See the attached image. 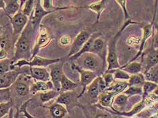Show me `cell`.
Segmentation results:
<instances>
[{
    "label": "cell",
    "instance_id": "ab89813d",
    "mask_svg": "<svg viewBox=\"0 0 158 118\" xmlns=\"http://www.w3.org/2000/svg\"><path fill=\"white\" fill-rule=\"evenodd\" d=\"M145 106V103L143 101H142L141 103H139V104L136 105V107H135V108L132 109L131 112H128V113H119L118 114L119 115H122V116H128V117H131V116H132L133 115H135V114L137 113L138 112H141V111L144 108Z\"/></svg>",
    "mask_w": 158,
    "mask_h": 118
},
{
    "label": "cell",
    "instance_id": "bcb514c9",
    "mask_svg": "<svg viewBox=\"0 0 158 118\" xmlns=\"http://www.w3.org/2000/svg\"><path fill=\"white\" fill-rule=\"evenodd\" d=\"M116 2L119 3L120 6L122 7V8H123L126 18H129V16H128V12H127V8H126V4H127V1H116Z\"/></svg>",
    "mask_w": 158,
    "mask_h": 118
},
{
    "label": "cell",
    "instance_id": "f35d334b",
    "mask_svg": "<svg viewBox=\"0 0 158 118\" xmlns=\"http://www.w3.org/2000/svg\"><path fill=\"white\" fill-rule=\"evenodd\" d=\"M123 94L128 96L135 95H143V88L141 87H128Z\"/></svg>",
    "mask_w": 158,
    "mask_h": 118
},
{
    "label": "cell",
    "instance_id": "8992f818",
    "mask_svg": "<svg viewBox=\"0 0 158 118\" xmlns=\"http://www.w3.org/2000/svg\"><path fill=\"white\" fill-rule=\"evenodd\" d=\"M30 75L29 67H17L6 74L0 75V89L9 88L16 83L20 75Z\"/></svg>",
    "mask_w": 158,
    "mask_h": 118
},
{
    "label": "cell",
    "instance_id": "484cf974",
    "mask_svg": "<svg viewBox=\"0 0 158 118\" xmlns=\"http://www.w3.org/2000/svg\"><path fill=\"white\" fill-rule=\"evenodd\" d=\"M114 95L108 91H104L99 96L98 102L103 107H109L112 105L113 102V97Z\"/></svg>",
    "mask_w": 158,
    "mask_h": 118
},
{
    "label": "cell",
    "instance_id": "8d00e7d4",
    "mask_svg": "<svg viewBox=\"0 0 158 118\" xmlns=\"http://www.w3.org/2000/svg\"><path fill=\"white\" fill-rule=\"evenodd\" d=\"M14 107V103L12 101L9 102L2 103L0 104V118L6 116L7 114H9L10 111Z\"/></svg>",
    "mask_w": 158,
    "mask_h": 118
},
{
    "label": "cell",
    "instance_id": "8fae6325",
    "mask_svg": "<svg viewBox=\"0 0 158 118\" xmlns=\"http://www.w3.org/2000/svg\"><path fill=\"white\" fill-rule=\"evenodd\" d=\"M33 80L30 75H20L13 85L16 93L20 96L28 95L30 93V87Z\"/></svg>",
    "mask_w": 158,
    "mask_h": 118
},
{
    "label": "cell",
    "instance_id": "d4e9b609",
    "mask_svg": "<svg viewBox=\"0 0 158 118\" xmlns=\"http://www.w3.org/2000/svg\"><path fill=\"white\" fill-rule=\"evenodd\" d=\"M158 64V49H153L151 51L147 57L145 71H148L150 68Z\"/></svg>",
    "mask_w": 158,
    "mask_h": 118
},
{
    "label": "cell",
    "instance_id": "4dcf8cb0",
    "mask_svg": "<svg viewBox=\"0 0 158 118\" xmlns=\"http://www.w3.org/2000/svg\"><path fill=\"white\" fill-rule=\"evenodd\" d=\"M87 8L91 10L92 11L95 12L97 14V22H98L99 20V18L101 16V14L103 11L104 8H105V2L104 1H99L96 2L95 3H91L89 5Z\"/></svg>",
    "mask_w": 158,
    "mask_h": 118
},
{
    "label": "cell",
    "instance_id": "e575fe53",
    "mask_svg": "<svg viewBox=\"0 0 158 118\" xmlns=\"http://www.w3.org/2000/svg\"><path fill=\"white\" fill-rule=\"evenodd\" d=\"M53 1L52 0H44V1H41V5L44 8V10L46 11L49 12H54L57 10H66L70 8H73V7H60V8H56L53 4Z\"/></svg>",
    "mask_w": 158,
    "mask_h": 118
},
{
    "label": "cell",
    "instance_id": "6da1fadb",
    "mask_svg": "<svg viewBox=\"0 0 158 118\" xmlns=\"http://www.w3.org/2000/svg\"><path fill=\"white\" fill-rule=\"evenodd\" d=\"M36 34L29 23L21 35L18 37L14 45V54L12 57L14 63L17 61L24 59L30 61L33 55V42Z\"/></svg>",
    "mask_w": 158,
    "mask_h": 118
},
{
    "label": "cell",
    "instance_id": "83f0119b",
    "mask_svg": "<svg viewBox=\"0 0 158 118\" xmlns=\"http://www.w3.org/2000/svg\"><path fill=\"white\" fill-rule=\"evenodd\" d=\"M60 95V92L57 91L55 89L50 90L46 92L39 93V99L43 103H45L52 101V100L57 99Z\"/></svg>",
    "mask_w": 158,
    "mask_h": 118
},
{
    "label": "cell",
    "instance_id": "ffe728a7",
    "mask_svg": "<svg viewBox=\"0 0 158 118\" xmlns=\"http://www.w3.org/2000/svg\"><path fill=\"white\" fill-rule=\"evenodd\" d=\"M100 33H93L91 35V37L89 38V40L87 41V42L85 44V45L82 47V48L81 49V50L78 53H77V54H75L74 55H73L70 58H69V60L71 61V62H76V61L80 58V57L85 54V53H90L91 52V50L92 48V45L93 42H94L95 39H97L98 37H99Z\"/></svg>",
    "mask_w": 158,
    "mask_h": 118
},
{
    "label": "cell",
    "instance_id": "74e56055",
    "mask_svg": "<svg viewBox=\"0 0 158 118\" xmlns=\"http://www.w3.org/2000/svg\"><path fill=\"white\" fill-rule=\"evenodd\" d=\"M12 101L10 88L0 89V104Z\"/></svg>",
    "mask_w": 158,
    "mask_h": 118
},
{
    "label": "cell",
    "instance_id": "f6af8a7d",
    "mask_svg": "<svg viewBox=\"0 0 158 118\" xmlns=\"http://www.w3.org/2000/svg\"><path fill=\"white\" fill-rule=\"evenodd\" d=\"M155 28H156V33H155V35H154L153 48L154 49H158V24L155 25Z\"/></svg>",
    "mask_w": 158,
    "mask_h": 118
},
{
    "label": "cell",
    "instance_id": "44dd1931",
    "mask_svg": "<svg viewBox=\"0 0 158 118\" xmlns=\"http://www.w3.org/2000/svg\"><path fill=\"white\" fill-rule=\"evenodd\" d=\"M105 41L99 37L95 39L94 42H93L90 53L98 55L100 58L104 59V58H105V53H104V52H105Z\"/></svg>",
    "mask_w": 158,
    "mask_h": 118
},
{
    "label": "cell",
    "instance_id": "9a60e30c",
    "mask_svg": "<svg viewBox=\"0 0 158 118\" xmlns=\"http://www.w3.org/2000/svg\"><path fill=\"white\" fill-rule=\"evenodd\" d=\"M48 108L52 118H68V112L66 106L56 102L49 106H44Z\"/></svg>",
    "mask_w": 158,
    "mask_h": 118
},
{
    "label": "cell",
    "instance_id": "7a4b0ae2",
    "mask_svg": "<svg viewBox=\"0 0 158 118\" xmlns=\"http://www.w3.org/2000/svg\"><path fill=\"white\" fill-rule=\"evenodd\" d=\"M130 24H135V22H132L131 20H127L126 23L124 24L123 28H121L120 31H118L117 34L114 36V37L111 39V40L109 41L108 45H107V67L105 72H108L111 70L119 69L121 67L120 65L118 62V55H117V49L116 45L117 41L119 39L122 32L123 31L124 28L127 27L128 25Z\"/></svg>",
    "mask_w": 158,
    "mask_h": 118
},
{
    "label": "cell",
    "instance_id": "7402d4cb",
    "mask_svg": "<svg viewBox=\"0 0 158 118\" xmlns=\"http://www.w3.org/2000/svg\"><path fill=\"white\" fill-rule=\"evenodd\" d=\"M152 26H153V23L147 24V25H146V26L143 27V37L142 39V41L141 42V46H140L139 51L138 52V54L136 55L133 59H132L131 62H134L135 59L137 58L138 57H139V55L142 53L143 50V49H144V47H145V43L147 42V39L149 38L150 36L152 34Z\"/></svg>",
    "mask_w": 158,
    "mask_h": 118
},
{
    "label": "cell",
    "instance_id": "d6a6232c",
    "mask_svg": "<svg viewBox=\"0 0 158 118\" xmlns=\"http://www.w3.org/2000/svg\"><path fill=\"white\" fill-rule=\"evenodd\" d=\"M14 64L12 58L0 59V75L6 74L12 70V67Z\"/></svg>",
    "mask_w": 158,
    "mask_h": 118
},
{
    "label": "cell",
    "instance_id": "3957f363",
    "mask_svg": "<svg viewBox=\"0 0 158 118\" xmlns=\"http://www.w3.org/2000/svg\"><path fill=\"white\" fill-rule=\"evenodd\" d=\"M78 59H81V63L77 65L81 68L95 72L98 76L102 73L104 60L99 56L91 53H87L82 55Z\"/></svg>",
    "mask_w": 158,
    "mask_h": 118
},
{
    "label": "cell",
    "instance_id": "c3c4849f",
    "mask_svg": "<svg viewBox=\"0 0 158 118\" xmlns=\"http://www.w3.org/2000/svg\"><path fill=\"white\" fill-rule=\"evenodd\" d=\"M5 7V2L3 1V0H0V10H4ZM0 28H1V26H0Z\"/></svg>",
    "mask_w": 158,
    "mask_h": 118
},
{
    "label": "cell",
    "instance_id": "5b68a950",
    "mask_svg": "<svg viewBox=\"0 0 158 118\" xmlns=\"http://www.w3.org/2000/svg\"><path fill=\"white\" fill-rule=\"evenodd\" d=\"M62 61V58H54V59H50V58H42L41 56L36 55L34 58H32L30 61L24 60V59H20L17 61L16 62L14 63L12 69L14 70L17 67H46L48 66H50L57 63L61 62Z\"/></svg>",
    "mask_w": 158,
    "mask_h": 118
},
{
    "label": "cell",
    "instance_id": "603a6c76",
    "mask_svg": "<svg viewBox=\"0 0 158 118\" xmlns=\"http://www.w3.org/2000/svg\"><path fill=\"white\" fill-rule=\"evenodd\" d=\"M78 87V84L75 83L74 82L69 79L65 74H63L61 80V88L60 92L73 91Z\"/></svg>",
    "mask_w": 158,
    "mask_h": 118
},
{
    "label": "cell",
    "instance_id": "60d3db41",
    "mask_svg": "<svg viewBox=\"0 0 158 118\" xmlns=\"http://www.w3.org/2000/svg\"><path fill=\"white\" fill-rule=\"evenodd\" d=\"M128 96L124 94H119L116 96V98H114V103L116 105L120 107H124L127 102Z\"/></svg>",
    "mask_w": 158,
    "mask_h": 118
},
{
    "label": "cell",
    "instance_id": "4fadbf2b",
    "mask_svg": "<svg viewBox=\"0 0 158 118\" xmlns=\"http://www.w3.org/2000/svg\"><path fill=\"white\" fill-rule=\"evenodd\" d=\"M63 63H57L53 65L50 66V78H51V81L54 87V89L57 91L60 92L61 88V80L63 76L64 71H63Z\"/></svg>",
    "mask_w": 158,
    "mask_h": 118
},
{
    "label": "cell",
    "instance_id": "836d02e7",
    "mask_svg": "<svg viewBox=\"0 0 158 118\" xmlns=\"http://www.w3.org/2000/svg\"><path fill=\"white\" fill-rule=\"evenodd\" d=\"M158 88V84L152 83V82L145 81L143 85V99L147 97L150 93L155 91Z\"/></svg>",
    "mask_w": 158,
    "mask_h": 118
},
{
    "label": "cell",
    "instance_id": "681fc988",
    "mask_svg": "<svg viewBox=\"0 0 158 118\" xmlns=\"http://www.w3.org/2000/svg\"><path fill=\"white\" fill-rule=\"evenodd\" d=\"M20 114V109H19V108H16V113L14 114V118H19Z\"/></svg>",
    "mask_w": 158,
    "mask_h": 118
},
{
    "label": "cell",
    "instance_id": "ba28073f",
    "mask_svg": "<svg viewBox=\"0 0 158 118\" xmlns=\"http://www.w3.org/2000/svg\"><path fill=\"white\" fill-rule=\"evenodd\" d=\"M71 68L73 70L77 71L79 75H80V81L82 87V91L81 92V93L79 94L78 96V99H80L81 96L84 95L86 91V88H87L88 86L98 76L95 72L82 69L74 63H72Z\"/></svg>",
    "mask_w": 158,
    "mask_h": 118
},
{
    "label": "cell",
    "instance_id": "ac0fdd59",
    "mask_svg": "<svg viewBox=\"0 0 158 118\" xmlns=\"http://www.w3.org/2000/svg\"><path fill=\"white\" fill-rule=\"evenodd\" d=\"M4 2L6 7L3 10H4V12L7 17L10 18L14 16L15 14L20 11L24 1H20V0H6V1Z\"/></svg>",
    "mask_w": 158,
    "mask_h": 118
},
{
    "label": "cell",
    "instance_id": "d590c367",
    "mask_svg": "<svg viewBox=\"0 0 158 118\" xmlns=\"http://www.w3.org/2000/svg\"><path fill=\"white\" fill-rule=\"evenodd\" d=\"M108 72L113 74L114 80H121L123 81V80L126 81L130 79V77H131L130 75L121 68L111 70L108 71Z\"/></svg>",
    "mask_w": 158,
    "mask_h": 118
},
{
    "label": "cell",
    "instance_id": "2e32d148",
    "mask_svg": "<svg viewBox=\"0 0 158 118\" xmlns=\"http://www.w3.org/2000/svg\"><path fill=\"white\" fill-rule=\"evenodd\" d=\"M30 76L35 81L48 82L51 80L49 71L45 67H29Z\"/></svg>",
    "mask_w": 158,
    "mask_h": 118
},
{
    "label": "cell",
    "instance_id": "7c38bea8",
    "mask_svg": "<svg viewBox=\"0 0 158 118\" xmlns=\"http://www.w3.org/2000/svg\"><path fill=\"white\" fill-rule=\"evenodd\" d=\"M91 33L87 31H82L78 34L75 39L73 41V43L71 45V47L70 49L69 53H68V58H70L73 55L77 54V53L81 51L82 47L85 45L86 43L91 37Z\"/></svg>",
    "mask_w": 158,
    "mask_h": 118
},
{
    "label": "cell",
    "instance_id": "ee69618b",
    "mask_svg": "<svg viewBox=\"0 0 158 118\" xmlns=\"http://www.w3.org/2000/svg\"><path fill=\"white\" fill-rule=\"evenodd\" d=\"M102 76L104 82H105L107 87L108 88L112 84L113 81L114 80L113 74L110 72H104V74L102 75Z\"/></svg>",
    "mask_w": 158,
    "mask_h": 118
},
{
    "label": "cell",
    "instance_id": "e0dca14e",
    "mask_svg": "<svg viewBox=\"0 0 158 118\" xmlns=\"http://www.w3.org/2000/svg\"><path fill=\"white\" fill-rule=\"evenodd\" d=\"M53 89H54V87L51 80L48 82L33 80L30 87V93L35 95Z\"/></svg>",
    "mask_w": 158,
    "mask_h": 118
},
{
    "label": "cell",
    "instance_id": "277c9868",
    "mask_svg": "<svg viewBox=\"0 0 158 118\" xmlns=\"http://www.w3.org/2000/svg\"><path fill=\"white\" fill-rule=\"evenodd\" d=\"M52 35L51 32L49 31V28L45 25L41 24L35 39L32 58L37 55L39 52L42 49L48 46L50 44V43L52 42Z\"/></svg>",
    "mask_w": 158,
    "mask_h": 118
},
{
    "label": "cell",
    "instance_id": "f546056e",
    "mask_svg": "<svg viewBox=\"0 0 158 118\" xmlns=\"http://www.w3.org/2000/svg\"><path fill=\"white\" fill-rule=\"evenodd\" d=\"M146 81L152 82L158 84V64L144 73Z\"/></svg>",
    "mask_w": 158,
    "mask_h": 118
},
{
    "label": "cell",
    "instance_id": "7bdbcfd3",
    "mask_svg": "<svg viewBox=\"0 0 158 118\" xmlns=\"http://www.w3.org/2000/svg\"><path fill=\"white\" fill-rule=\"evenodd\" d=\"M30 101H31V99H28V101H25L23 103V104L21 105L20 108V112L21 113H23V115L26 118H36V117H35L33 116H32L31 114L27 112V105H28V103H30Z\"/></svg>",
    "mask_w": 158,
    "mask_h": 118
},
{
    "label": "cell",
    "instance_id": "f1b7e54d",
    "mask_svg": "<svg viewBox=\"0 0 158 118\" xmlns=\"http://www.w3.org/2000/svg\"><path fill=\"white\" fill-rule=\"evenodd\" d=\"M145 81L144 74L139 73L131 75L128 83L129 87H142Z\"/></svg>",
    "mask_w": 158,
    "mask_h": 118
},
{
    "label": "cell",
    "instance_id": "b9f144b4",
    "mask_svg": "<svg viewBox=\"0 0 158 118\" xmlns=\"http://www.w3.org/2000/svg\"><path fill=\"white\" fill-rule=\"evenodd\" d=\"M73 39L69 35H63L59 39V43L62 47H66L73 43Z\"/></svg>",
    "mask_w": 158,
    "mask_h": 118
},
{
    "label": "cell",
    "instance_id": "30bf717a",
    "mask_svg": "<svg viewBox=\"0 0 158 118\" xmlns=\"http://www.w3.org/2000/svg\"><path fill=\"white\" fill-rule=\"evenodd\" d=\"M12 27V34L14 37H19L27 26L29 21V18H28L20 11L15 14L14 16L8 18Z\"/></svg>",
    "mask_w": 158,
    "mask_h": 118
},
{
    "label": "cell",
    "instance_id": "9c48e42d",
    "mask_svg": "<svg viewBox=\"0 0 158 118\" xmlns=\"http://www.w3.org/2000/svg\"><path fill=\"white\" fill-rule=\"evenodd\" d=\"M15 37L9 35H3L0 36V59L10 58V55L12 53L14 56Z\"/></svg>",
    "mask_w": 158,
    "mask_h": 118
},
{
    "label": "cell",
    "instance_id": "5bb4252c",
    "mask_svg": "<svg viewBox=\"0 0 158 118\" xmlns=\"http://www.w3.org/2000/svg\"><path fill=\"white\" fill-rule=\"evenodd\" d=\"M78 96L79 95H78L75 91L60 92V95L56 99V102L66 107L75 105H76L75 103L78 102Z\"/></svg>",
    "mask_w": 158,
    "mask_h": 118
},
{
    "label": "cell",
    "instance_id": "52a82bcc",
    "mask_svg": "<svg viewBox=\"0 0 158 118\" xmlns=\"http://www.w3.org/2000/svg\"><path fill=\"white\" fill-rule=\"evenodd\" d=\"M52 13H53V12L46 11L44 9L41 5V0L36 1L33 13H32L31 16H30L29 21H28V23L31 24V26L33 28V29L36 34L37 33L39 28L41 24V22L43 18L45 16Z\"/></svg>",
    "mask_w": 158,
    "mask_h": 118
},
{
    "label": "cell",
    "instance_id": "f907efd6",
    "mask_svg": "<svg viewBox=\"0 0 158 118\" xmlns=\"http://www.w3.org/2000/svg\"><path fill=\"white\" fill-rule=\"evenodd\" d=\"M14 109L13 108H12L10 111V113H9V117L8 118H14Z\"/></svg>",
    "mask_w": 158,
    "mask_h": 118
},
{
    "label": "cell",
    "instance_id": "4316f807",
    "mask_svg": "<svg viewBox=\"0 0 158 118\" xmlns=\"http://www.w3.org/2000/svg\"><path fill=\"white\" fill-rule=\"evenodd\" d=\"M120 68L123 69L128 74H131L132 75H134L140 73L142 69V64L136 62H131L127 63V65L121 67Z\"/></svg>",
    "mask_w": 158,
    "mask_h": 118
},
{
    "label": "cell",
    "instance_id": "7dc6e473",
    "mask_svg": "<svg viewBox=\"0 0 158 118\" xmlns=\"http://www.w3.org/2000/svg\"><path fill=\"white\" fill-rule=\"evenodd\" d=\"M94 118H111L110 116L107 113H99L94 117Z\"/></svg>",
    "mask_w": 158,
    "mask_h": 118
},
{
    "label": "cell",
    "instance_id": "d6986e66",
    "mask_svg": "<svg viewBox=\"0 0 158 118\" xmlns=\"http://www.w3.org/2000/svg\"><path fill=\"white\" fill-rule=\"evenodd\" d=\"M84 94L86 95L92 103L98 102V98L100 95L98 87V77L88 86Z\"/></svg>",
    "mask_w": 158,
    "mask_h": 118
},
{
    "label": "cell",
    "instance_id": "1f68e13d",
    "mask_svg": "<svg viewBox=\"0 0 158 118\" xmlns=\"http://www.w3.org/2000/svg\"><path fill=\"white\" fill-rule=\"evenodd\" d=\"M35 3L36 1H34V0H27V1H24L20 11L25 16L28 18H30L34 10Z\"/></svg>",
    "mask_w": 158,
    "mask_h": 118
},
{
    "label": "cell",
    "instance_id": "cb8c5ba5",
    "mask_svg": "<svg viewBox=\"0 0 158 118\" xmlns=\"http://www.w3.org/2000/svg\"><path fill=\"white\" fill-rule=\"evenodd\" d=\"M129 87L128 82L126 81H120L117 82L114 84H111L110 87L106 89L107 91L112 92L114 95V96H116L120 94L121 92H124L126 89Z\"/></svg>",
    "mask_w": 158,
    "mask_h": 118
}]
</instances>
